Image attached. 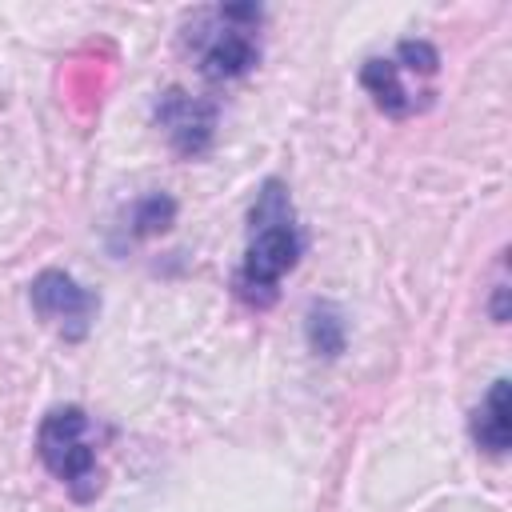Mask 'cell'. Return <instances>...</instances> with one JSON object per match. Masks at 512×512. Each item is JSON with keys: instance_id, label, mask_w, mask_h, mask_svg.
Returning <instances> with one entry per match:
<instances>
[{"instance_id": "277c9868", "label": "cell", "mask_w": 512, "mask_h": 512, "mask_svg": "<svg viewBox=\"0 0 512 512\" xmlns=\"http://www.w3.org/2000/svg\"><path fill=\"white\" fill-rule=\"evenodd\" d=\"M28 296H32V308H36L48 324H56L64 340H84L88 328H92V320H96V308H100V296H96L92 288H80V284H76L68 272H60V268H44V272L32 280Z\"/></svg>"}, {"instance_id": "5b68a950", "label": "cell", "mask_w": 512, "mask_h": 512, "mask_svg": "<svg viewBox=\"0 0 512 512\" xmlns=\"http://www.w3.org/2000/svg\"><path fill=\"white\" fill-rule=\"evenodd\" d=\"M156 124L168 132V144L180 156H204L212 136H216V104L188 96L184 88H168L160 92L156 108H152Z\"/></svg>"}, {"instance_id": "52a82bcc", "label": "cell", "mask_w": 512, "mask_h": 512, "mask_svg": "<svg viewBox=\"0 0 512 512\" xmlns=\"http://www.w3.org/2000/svg\"><path fill=\"white\" fill-rule=\"evenodd\" d=\"M360 84L368 88V96L376 100V108L388 112V116H412L420 108L408 96V88L400 84V64L396 60H368L360 68Z\"/></svg>"}, {"instance_id": "30bf717a", "label": "cell", "mask_w": 512, "mask_h": 512, "mask_svg": "<svg viewBox=\"0 0 512 512\" xmlns=\"http://www.w3.org/2000/svg\"><path fill=\"white\" fill-rule=\"evenodd\" d=\"M396 60H400L404 68L420 72V76H432V72L440 68V52H436L428 40H404V44L396 48Z\"/></svg>"}, {"instance_id": "3957f363", "label": "cell", "mask_w": 512, "mask_h": 512, "mask_svg": "<svg viewBox=\"0 0 512 512\" xmlns=\"http://www.w3.org/2000/svg\"><path fill=\"white\" fill-rule=\"evenodd\" d=\"M208 20H212V28L192 32V44L200 52V72L208 80L244 76L260 60V44L252 36V28L260 24V8L256 4H228V8H216Z\"/></svg>"}, {"instance_id": "7a4b0ae2", "label": "cell", "mask_w": 512, "mask_h": 512, "mask_svg": "<svg viewBox=\"0 0 512 512\" xmlns=\"http://www.w3.org/2000/svg\"><path fill=\"white\" fill-rule=\"evenodd\" d=\"M36 452H40V464L72 492V500H80V504L96 500L100 468H96V452L88 444L84 408H76V404L52 408L36 428Z\"/></svg>"}, {"instance_id": "9c48e42d", "label": "cell", "mask_w": 512, "mask_h": 512, "mask_svg": "<svg viewBox=\"0 0 512 512\" xmlns=\"http://www.w3.org/2000/svg\"><path fill=\"white\" fill-rule=\"evenodd\" d=\"M172 220H176V200L164 196V192H152V196L136 200V208H132V228H128V232H132V240L160 236V232L172 228Z\"/></svg>"}, {"instance_id": "8992f818", "label": "cell", "mask_w": 512, "mask_h": 512, "mask_svg": "<svg viewBox=\"0 0 512 512\" xmlns=\"http://www.w3.org/2000/svg\"><path fill=\"white\" fill-rule=\"evenodd\" d=\"M472 440L492 452L504 456L512 444V400H508V380H496L488 388V396L480 400V408L472 412Z\"/></svg>"}, {"instance_id": "ba28073f", "label": "cell", "mask_w": 512, "mask_h": 512, "mask_svg": "<svg viewBox=\"0 0 512 512\" xmlns=\"http://www.w3.org/2000/svg\"><path fill=\"white\" fill-rule=\"evenodd\" d=\"M304 332H308V348L316 352V356H340L344 352V316H340V308L336 304H328V300H320V304H312L308 308V320H304Z\"/></svg>"}, {"instance_id": "6da1fadb", "label": "cell", "mask_w": 512, "mask_h": 512, "mask_svg": "<svg viewBox=\"0 0 512 512\" xmlns=\"http://www.w3.org/2000/svg\"><path fill=\"white\" fill-rule=\"evenodd\" d=\"M300 252H304V236L296 228L288 188L280 180H264L256 192V204L248 212V248H244V264L236 272L240 300L268 308L280 292V280L296 268Z\"/></svg>"}]
</instances>
